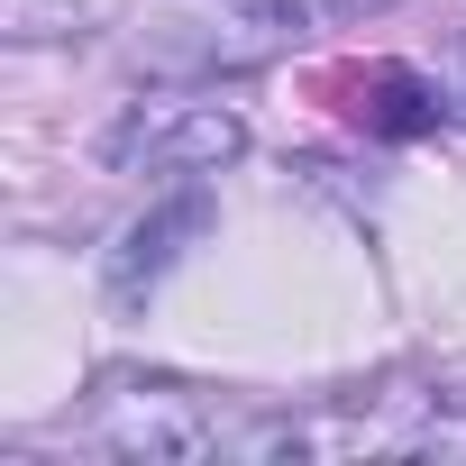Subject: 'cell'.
<instances>
[{"instance_id": "cell-1", "label": "cell", "mask_w": 466, "mask_h": 466, "mask_svg": "<svg viewBox=\"0 0 466 466\" xmlns=\"http://www.w3.org/2000/svg\"><path fill=\"white\" fill-rule=\"evenodd\" d=\"M248 147V128H238V110H219V101H156V110H137V119H119V137H110V165H147V174H210V165H228Z\"/></svg>"}, {"instance_id": "cell-2", "label": "cell", "mask_w": 466, "mask_h": 466, "mask_svg": "<svg viewBox=\"0 0 466 466\" xmlns=\"http://www.w3.org/2000/svg\"><path fill=\"white\" fill-rule=\"evenodd\" d=\"M357 119H366V128H384V137H420V128H439V101H430V83H420V74L375 65V74H357Z\"/></svg>"}, {"instance_id": "cell-3", "label": "cell", "mask_w": 466, "mask_h": 466, "mask_svg": "<svg viewBox=\"0 0 466 466\" xmlns=\"http://www.w3.org/2000/svg\"><path fill=\"white\" fill-rule=\"evenodd\" d=\"M192 228H201V201H183V210H165L156 228H137V238H128V257H119V293H137V284L174 257V238H192Z\"/></svg>"}, {"instance_id": "cell-4", "label": "cell", "mask_w": 466, "mask_h": 466, "mask_svg": "<svg viewBox=\"0 0 466 466\" xmlns=\"http://www.w3.org/2000/svg\"><path fill=\"white\" fill-rule=\"evenodd\" d=\"M266 10H293V19H339V10H366V0H266Z\"/></svg>"}]
</instances>
